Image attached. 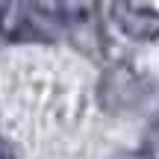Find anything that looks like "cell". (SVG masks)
I'll return each mask as SVG.
<instances>
[{"label":"cell","instance_id":"cell-3","mask_svg":"<svg viewBox=\"0 0 159 159\" xmlns=\"http://www.w3.org/2000/svg\"><path fill=\"white\" fill-rule=\"evenodd\" d=\"M0 159H12V148L6 144V139L0 136Z\"/></svg>","mask_w":159,"mask_h":159},{"label":"cell","instance_id":"cell-5","mask_svg":"<svg viewBox=\"0 0 159 159\" xmlns=\"http://www.w3.org/2000/svg\"><path fill=\"white\" fill-rule=\"evenodd\" d=\"M121 159H153L150 153H127V156H121Z\"/></svg>","mask_w":159,"mask_h":159},{"label":"cell","instance_id":"cell-2","mask_svg":"<svg viewBox=\"0 0 159 159\" xmlns=\"http://www.w3.org/2000/svg\"><path fill=\"white\" fill-rule=\"evenodd\" d=\"M112 24L133 41H156L159 39V9L148 3H112Z\"/></svg>","mask_w":159,"mask_h":159},{"label":"cell","instance_id":"cell-4","mask_svg":"<svg viewBox=\"0 0 159 159\" xmlns=\"http://www.w3.org/2000/svg\"><path fill=\"white\" fill-rule=\"evenodd\" d=\"M150 144H153V148H159V121L150 127Z\"/></svg>","mask_w":159,"mask_h":159},{"label":"cell","instance_id":"cell-1","mask_svg":"<svg viewBox=\"0 0 159 159\" xmlns=\"http://www.w3.org/2000/svg\"><path fill=\"white\" fill-rule=\"evenodd\" d=\"M153 94V85L144 74H139L130 65H115L106 71L100 83V103L109 112H130L139 109L148 97Z\"/></svg>","mask_w":159,"mask_h":159}]
</instances>
